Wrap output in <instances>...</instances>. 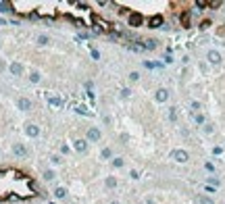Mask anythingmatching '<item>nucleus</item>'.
<instances>
[{
  "label": "nucleus",
  "instance_id": "nucleus-1",
  "mask_svg": "<svg viewBox=\"0 0 225 204\" xmlns=\"http://www.w3.org/2000/svg\"><path fill=\"white\" fill-rule=\"evenodd\" d=\"M11 11L25 17H42V19H75L88 27H100V19L94 17L85 4L77 2H11Z\"/></svg>",
  "mask_w": 225,
  "mask_h": 204
},
{
  "label": "nucleus",
  "instance_id": "nucleus-2",
  "mask_svg": "<svg viewBox=\"0 0 225 204\" xmlns=\"http://www.w3.org/2000/svg\"><path fill=\"white\" fill-rule=\"evenodd\" d=\"M38 196V185L21 169H0V202H23Z\"/></svg>",
  "mask_w": 225,
  "mask_h": 204
}]
</instances>
